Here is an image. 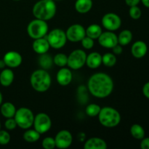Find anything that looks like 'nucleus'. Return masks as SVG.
Returning a JSON list of instances; mask_svg holds the SVG:
<instances>
[{
    "mask_svg": "<svg viewBox=\"0 0 149 149\" xmlns=\"http://www.w3.org/2000/svg\"><path fill=\"white\" fill-rule=\"evenodd\" d=\"M87 87L92 95L97 98H105L113 92V81L108 74L102 72L96 73L90 77Z\"/></svg>",
    "mask_w": 149,
    "mask_h": 149,
    "instance_id": "nucleus-1",
    "label": "nucleus"
},
{
    "mask_svg": "<svg viewBox=\"0 0 149 149\" xmlns=\"http://www.w3.org/2000/svg\"><path fill=\"white\" fill-rule=\"evenodd\" d=\"M57 7L54 0H39L33 5L32 13L37 19L47 21L55 15Z\"/></svg>",
    "mask_w": 149,
    "mask_h": 149,
    "instance_id": "nucleus-2",
    "label": "nucleus"
},
{
    "mask_svg": "<svg viewBox=\"0 0 149 149\" xmlns=\"http://www.w3.org/2000/svg\"><path fill=\"white\" fill-rule=\"evenodd\" d=\"M31 85L39 93L47 91L51 86V77L45 69H38L32 73L30 78Z\"/></svg>",
    "mask_w": 149,
    "mask_h": 149,
    "instance_id": "nucleus-3",
    "label": "nucleus"
},
{
    "mask_svg": "<svg viewBox=\"0 0 149 149\" xmlns=\"http://www.w3.org/2000/svg\"><path fill=\"white\" fill-rule=\"evenodd\" d=\"M100 123L105 127L113 128L121 122V115L116 109L109 106L101 108L98 114Z\"/></svg>",
    "mask_w": 149,
    "mask_h": 149,
    "instance_id": "nucleus-4",
    "label": "nucleus"
},
{
    "mask_svg": "<svg viewBox=\"0 0 149 149\" xmlns=\"http://www.w3.org/2000/svg\"><path fill=\"white\" fill-rule=\"evenodd\" d=\"M17 126L23 130H28L33 126L34 115L31 109L22 107L16 110L14 116Z\"/></svg>",
    "mask_w": 149,
    "mask_h": 149,
    "instance_id": "nucleus-5",
    "label": "nucleus"
},
{
    "mask_svg": "<svg viewBox=\"0 0 149 149\" xmlns=\"http://www.w3.org/2000/svg\"><path fill=\"white\" fill-rule=\"evenodd\" d=\"M27 32L29 36L33 39L43 38L47 34L48 25L45 20L36 18L29 23Z\"/></svg>",
    "mask_w": 149,
    "mask_h": 149,
    "instance_id": "nucleus-6",
    "label": "nucleus"
},
{
    "mask_svg": "<svg viewBox=\"0 0 149 149\" xmlns=\"http://www.w3.org/2000/svg\"><path fill=\"white\" fill-rule=\"evenodd\" d=\"M46 36L49 46L54 49H61L63 47L68 40L65 32L60 29H53Z\"/></svg>",
    "mask_w": 149,
    "mask_h": 149,
    "instance_id": "nucleus-7",
    "label": "nucleus"
},
{
    "mask_svg": "<svg viewBox=\"0 0 149 149\" xmlns=\"http://www.w3.org/2000/svg\"><path fill=\"white\" fill-rule=\"evenodd\" d=\"M86 58L87 54L84 50L80 49H75L68 56L67 65L71 69H80L86 64Z\"/></svg>",
    "mask_w": 149,
    "mask_h": 149,
    "instance_id": "nucleus-8",
    "label": "nucleus"
},
{
    "mask_svg": "<svg viewBox=\"0 0 149 149\" xmlns=\"http://www.w3.org/2000/svg\"><path fill=\"white\" fill-rule=\"evenodd\" d=\"M33 125L35 130L42 135L50 130L52 127V121L47 113H39L34 116Z\"/></svg>",
    "mask_w": 149,
    "mask_h": 149,
    "instance_id": "nucleus-9",
    "label": "nucleus"
},
{
    "mask_svg": "<svg viewBox=\"0 0 149 149\" xmlns=\"http://www.w3.org/2000/svg\"><path fill=\"white\" fill-rule=\"evenodd\" d=\"M102 25L103 27L110 31L118 30L122 25V20L118 15L109 13L105 15L102 18Z\"/></svg>",
    "mask_w": 149,
    "mask_h": 149,
    "instance_id": "nucleus-10",
    "label": "nucleus"
},
{
    "mask_svg": "<svg viewBox=\"0 0 149 149\" xmlns=\"http://www.w3.org/2000/svg\"><path fill=\"white\" fill-rule=\"evenodd\" d=\"M68 40L72 42H81L86 36V29L80 24L71 25L65 31Z\"/></svg>",
    "mask_w": 149,
    "mask_h": 149,
    "instance_id": "nucleus-11",
    "label": "nucleus"
},
{
    "mask_svg": "<svg viewBox=\"0 0 149 149\" xmlns=\"http://www.w3.org/2000/svg\"><path fill=\"white\" fill-rule=\"evenodd\" d=\"M55 146L58 148H67L70 147L73 141V137L71 132L66 130L59 131L55 137Z\"/></svg>",
    "mask_w": 149,
    "mask_h": 149,
    "instance_id": "nucleus-12",
    "label": "nucleus"
},
{
    "mask_svg": "<svg viewBox=\"0 0 149 149\" xmlns=\"http://www.w3.org/2000/svg\"><path fill=\"white\" fill-rule=\"evenodd\" d=\"M98 42L100 46L108 49H112L114 46L118 45L117 36L113 31L102 32L100 36H99Z\"/></svg>",
    "mask_w": 149,
    "mask_h": 149,
    "instance_id": "nucleus-13",
    "label": "nucleus"
},
{
    "mask_svg": "<svg viewBox=\"0 0 149 149\" xmlns=\"http://www.w3.org/2000/svg\"><path fill=\"white\" fill-rule=\"evenodd\" d=\"M3 61L5 63L6 66L9 68H17L22 63L23 58L21 55L17 52L10 51L4 55Z\"/></svg>",
    "mask_w": 149,
    "mask_h": 149,
    "instance_id": "nucleus-14",
    "label": "nucleus"
},
{
    "mask_svg": "<svg viewBox=\"0 0 149 149\" xmlns=\"http://www.w3.org/2000/svg\"><path fill=\"white\" fill-rule=\"evenodd\" d=\"M148 52V46L146 43L143 41H137L132 45L131 47V53L135 58H142L145 56Z\"/></svg>",
    "mask_w": 149,
    "mask_h": 149,
    "instance_id": "nucleus-15",
    "label": "nucleus"
},
{
    "mask_svg": "<svg viewBox=\"0 0 149 149\" xmlns=\"http://www.w3.org/2000/svg\"><path fill=\"white\" fill-rule=\"evenodd\" d=\"M72 73L71 70L66 68H62L58 71L56 79L58 84L61 86H67L72 80Z\"/></svg>",
    "mask_w": 149,
    "mask_h": 149,
    "instance_id": "nucleus-16",
    "label": "nucleus"
},
{
    "mask_svg": "<svg viewBox=\"0 0 149 149\" xmlns=\"http://www.w3.org/2000/svg\"><path fill=\"white\" fill-rule=\"evenodd\" d=\"M32 47L33 51L39 55L47 53L50 47L47 39L45 37L34 39Z\"/></svg>",
    "mask_w": 149,
    "mask_h": 149,
    "instance_id": "nucleus-17",
    "label": "nucleus"
},
{
    "mask_svg": "<svg viewBox=\"0 0 149 149\" xmlns=\"http://www.w3.org/2000/svg\"><path fill=\"white\" fill-rule=\"evenodd\" d=\"M86 64L92 69L98 68L102 64V55L97 52H93L87 55Z\"/></svg>",
    "mask_w": 149,
    "mask_h": 149,
    "instance_id": "nucleus-18",
    "label": "nucleus"
},
{
    "mask_svg": "<svg viewBox=\"0 0 149 149\" xmlns=\"http://www.w3.org/2000/svg\"><path fill=\"white\" fill-rule=\"evenodd\" d=\"M84 149H106L107 143L100 138H91L84 145Z\"/></svg>",
    "mask_w": 149,
    "mask_h": 149,
    "instance_id": "nucleus-19",
    "label": "nucleus"
},
{
    "mask_svg": "<svg viewBox=\"0 0 149 149\" xmlns=\"http://www.w3.org/2000/svg\"><path fill=\"white\" fill-rule=\"evenodd\" d=\"M14 80V73L10 68H4L0 73V84L3 87H9Z\"/></svg>",
    "mask_w": 149,
    "mask_h": 149,
    "instance_id": "nucleus-20",
    "label": "nucleus"
},
{
    "mask_svg": "<svg viewBox=\"0 0 149 149\" xmlns=\"http://www.w3.org/2000/svg\"><path fill=\"white\" fill-rule=\"evenodd\" d=\"M93 7V0H77L75 2V9L81 14L88 13Z\"/></svg>",
    "mask_w": 149,
    "mask_h": 149,
    "instance_id": "nucleus-21",
    "label": "nucleus"
},
{
    "mask_svg": "<svg viewBox=\"0 0 149 149\" xmlns=\"http://www.w3.org/2000/svg\"><path fill=\"white\" fill-rule=\"evenodd\" d=\"M1 113L4 117L13 118L16 112L15 106L10 102H6L1 106Z\"/></svg>",
    "mask_w": 149,
    "mask_h": 149,
    "instance_id": "nucleus-22",
    "label": "nucleus"
},
{
    "mask_svg": "<svg viewBox=\"0 0 149 149\" xmlns=\"http://www.w3.org/2000/svg\"><path fill=\"white\" fill-rule=\"evenodd\" d=\"M102 28L97 24H92L86 29V36H89L93 39H98L102 33Z\"/></svg>",
    "mask_w": 149,
    "mask_h": 149,
    "instance_id": "nucleus-23",
    "label": "nucleus"
},
{
    "mask_svg": "<svg viewBox=\"0 0 149 149\" xmlns=\"http://www.w3.org/2000/svg\"><path fill=\"white\" fill-rule=\"evenodd\" d=\"M118 38V44L122 46H126V45H129L131 42L132 39V33L131 31L127 30H123L119 36H117Z\"/></svg>",
    "mask_w": 149,
    "mask_h": 149,
    "instance_id": "nucleus-24",
    "label": "nucleus"
},
{
    "mask_svg": "<svg viewBox=\"0 0 149 149\" xmlns=\"http://www.w3.org/2000/svg\"><path fill=\"white\" fill-rule=\"evenodd\" d=\"M130 133L132 136L136 140H142L145 138V130L141 125L134 124L130 127Z\"/></svg>",
    "mask_w": 149,
    "mask_h": 149,
    "instance_id": "nucleus-25",
    "label": "nucleus"
},
{
    "mask_svg": "<svg viewBox=\"0 0 149 149\" xmlns=\"http://www.w3.org/2000/svg\"><path fill=\"white\" fill-rule=\"evenodd\" d=\"M41 134H39L35 130H28L23 134V138L26 142L34 143L40 138Z\"/></svg>",
    "mask_w": 149,
    "mask_h": 149,
    "instance_id": "nucleus-26",
    "label": "nucleus"
},
{
    "mask_svg": "<svg viewBox=\"0 0 149 149\" xmlns=\"http://www.w3.org/2000/svg\"><path fill=\"white\" fill-rule=\"evenodd\" d=\"M116 63V57L113 53L108 52L102 56V63L106 67H113Z\"/></svg>",
    "mask_w": 149,
    "mask_h": 149,
    "instance_id": "nucleus-27",
    "label": "nucleus"
},
{
    "mask_svg": "<svg viewBox=\"0 0 149 149\" xmlns=\"http://www.w3.org/2000/svg\"><path fill=\"white\" fill-rule=\"evenodd\" d=\"M53 63V59L51 58L50 55H47V53L41 55L39 58V65H41L43 69H48L50 68Z\"/></svg>",
    "mask_w": 149,
    "mask_h": 149,
    "instance_id": "nucleus-28",
    "label": "nucleus"
},
{
    "mask_svg": "<svg viewBox=\"0 0 149 149\" xmlns=\"http://www.w3.org/2000/svg\"><path fill=\"white\" fill-rule=\"evenodd\" d=\"M100 109H101V108L100 106L95 104V103H91L87 106L85 111L87 116H90V117H95V116H98Z\"/></svg>",
    "mask_w": 149,
    "mask_h": 149,
    "instance_id": "nucleus-29",
    "label": "nucleus"
},
{
    "mask_svg": "<svg viewBox=\"0 0 149 149\" xmlns=\"http://www.w3.org/2000/svg\"><path fill=\"white\" fill-rule=\"evenodd\" d=\"M68 56L63 53H58L53 58V63L59 67H64L67 65Z\"/></svg>",
    "mask_w": 149,
    "mask_h": 149,
    "instance_id": "nucleus-30",
    "label": "nucleus"
},
{
    "mask_svg": "<svg viewBox=\"0 0 149 149\" xmlns=\"http://www.w3.org/2000/svg\"><path fill=\"white\" fill-rule=\"evenodd\" d=\"M129 14L131 18L134 19V20H138L142 15V11L140 9V7H138V5L132 6L130 8Z\"/></svg>",
    "mask_w": 149,
    "mask_h": 149,
    "instance_id": "nucleus-31",
    "label": "nucleus"
},
{
    "mask_svg": "<svg viewBox=\"0 0 149 149\" xmlns=\"http://www.w3.org/2000/svg\"><path fill=\"white\" fill-rule=\"evenodd\" d=\"M42 147L45 149H53L56 147L55 138L51 137H47L42 141Z\"/></svg>",
    "mask_w": 149,
    "mask_h": 149,
    "instance_id": "nucleus-32",
    "label": "nucleus"
},
{
    "mask_svg": "<svg viewBox=\"0 0 149 149\" xmlns=\"http://www.w3.org/2000/svg\"><path fill=\"white\" fill-rule=\"evenodd\" d=\"M10 141V135L8 132L0 130V145H7Z\"/></svg>",
    "mask_w": 149,
    "mask_h": 149,
    "instance_id": "nucleus-33",
    "label": "nucleus"
},
{
    "mask_svg": "<svg viewBox=\"0 0 149 149\" xmlns=\"http://www.w3.org/2000/svg\"><path fill=\"white\" fill-rule=\"evenodd\" d=\"M81 45L86 49H90L94 46V39H91L89 36H85L81 41Z\"/></svg>",
    "mask_w": 149,
    "mask_h": 149,
    "instance_id": "nucleus-34",
    "label": "nucleus"
},
{
    "mask_svg": "<svg viewBox=\"0 0 149 149\" xmlns=\"http://www.w3.org/2000/svg\"><path fill=\"white\" fill-rule=\"evenodd\" d=\"M4 126H5L6 129L9 130H14L17 127V124H16L15 119H13V118H8L6 120L5 123H4Z\"/></svg>",
    "mask_w": 149,
    "mask_h": 149,
    "instance_id": "nucleus-35",
    "label": "nucleus"
},
{
    "mask_svg": "<svg viewBox=\"0 0 149 149\" xmlns=\"http://www.w3.org/2000/svg\"><path fill=\"white\" fill-rule=\"evenodd\" d=\"M141 148L142 149H149V138H143L141 140Z\"/></svg>",
    "mask_w": 149,
    "mask_h": 149,
    "instance_id": "nucleus-36",
    "label": "nucleus"
},
{
    "mask_svg": "<svg viewBox=\"0 0 149 149\" xmlns=\"http://www.w3.org/2000/svg\"><path fill=\"white\" fill-rule=\"evenodd\" d=\"M143 94L146 98L149 99V81L146 83L143 87Z\"/></svg>",
    "mask_w": 149,
    "mask_h": 149,
    "instance_id": "nucleus-37",
    "label": "nucleus"
},
{
    "mask_svg": "<svg viewBox=\"0 0 149 149\" xmlns=\"http://www.w3.org/2000/svg\"><path fill=\"white\" fill-rule=\"evenodd\" d=\"M112 49H113V53L114 55H120L122 52V46L118 44L116 46L113 47Z\"/></svg>",
    "mask_w": 149,
    "mask_h": 149,
    "instance_id": "nucleus-38",
    "label": "nucleus"
},
{
    "mask_svg": "<svg viewBox=\"0 0 149 149\" xmlns=\"http://www.w3.org/2000/svg\"><path fill=\"white\" fill-rule=\"evenodd\" d=\"M125 3L129 7H132V6H136L141 2V0H125Z\"/></svg>",
    "mask_w": 149,
    "mask_h": 149,
    "instance_id": "nucleus-39",
    "label": "nucleus"
},
{
    "mask_svg": "<svg viewBox=\"0 0 149 149\" xmlns=\"http://www.w3.org/2000/svg\"><path fill=\"white\" fill-rule=\"evenodd\" d=\"M142 4L147 8H149V0H141Z\"/></svg>",
    "mask_w": 149,
    "mask_h": 149,
    "instance_id": "nucleus-40",
    "label": "nucleus"
},
{
    "mask_svg": "<svg viewBox=\"0 0 149 149\" xmlns=\"http://www.w3.org/2000/svg\"><path fill=\"white\" fill-rule=\"evenodd\" d=\"M5 66H6L5 63H4V61H3V59L0 60V69H4Z\"/></svg>",
    "mask_w": 149,
    "mask_h": 149,
    "instance_id": "nucleus-41",
    "label": "nucleus"
},
{
    "mask_svg": "<svg viewBox=\"0 0 149 149\" xmlns=\"http://www.w3.org/2000/svg\"><path fill=\"white\" fill-rule=\"evenodd\" d=\"M2 100H3L2 94H1V92H0V106H1V103H2Z\"/></svg>",
    "mask_w": 149,
    "mask_h": 149,
    "instance_id": "nucleus-42",
    "label": "nucleus"
},
{
    "mask_svg": "<svg viewBox=\"0 0 149 149\" xmlns=\"http://www.w3.org/2000/svg\"><path fill=\"white\" fill-rule=\"evenodd\" d=\"M0 130H1V122H0Z\"/></svg>",
    "mask_w": 149,
    "mask_h": 149,
    "instance_id": "nucleus-43",
    "label": "nucleus"
},
{
    "mask_svg": "<svg viewBox=\"0 0 149 149\" xmlns=\"http://www.w3.org/2000/svg\"><path fill=\"white\" fill-rule=\"evenodd\" d=\"M54 1H61V0H54Z\"/></svg>",
    "mask_w": 149,
    "mask_h": 149,
    "instance_id": "nucleus-44",
    "label": "nucleus"
},
{
    "mask_svg": "<svg viewBox=\"0 0 149 149\" xmlns=\"http://www.w3.org/2000/svg\"><path fill=\"white\" fill-rule=\"evenodd\" d=\"M14 1H20V0H14Z\"/></svg>",
    "mask_w": 149,
    "mask_h": 149,
    "instance_id": "nucleus-45",
    "label": "nucleus"
}]
</instances>
